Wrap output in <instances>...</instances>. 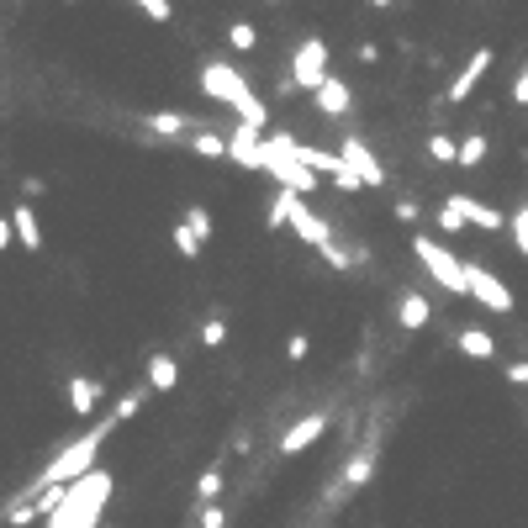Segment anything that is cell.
I'll return each instance as SVG.
<instances>
[{"mask_svg": "<svg viewBox=\"0 0 528 528\" xmlns=\"http://www.w3.org/2000/svg\"><path fill=\"white\" fill-rule=\"evenodd\" d=\"M117 428V418H101V423H90L85 439H74L69 449H59L37 476L22 486L27 497H43V492H59V486H74V481H85L90 470H96V455H101V444H106V433Z\"/></svg>", "mask_w": 528, "mask_h": 528, "instance_id": "6da1fadb", "label": "cell"}, {"mask_svg": "<svg viewBox=\"0 0 528 528\" xmlns=\"http://www.w3.org/2000/svg\"><path fill=\"white\" fill-rule=\"evenodd\" d=\"M201 90L222 106H233L238 127H254V132H270V111H264V101L254 96V85L243 80V74L233 64H201Z\"/></svg>", "mask_w": 528, "mask_h": 528, "instance_id": "7a4b0ae2", "label": "cell"}, {"mask_svg": "<svg viewBox=\"0 0 528 528\" xmlns=\"http://www.w3.org/2000/svg\"><path fill=\"white\" fill-rule=\"evenodd\" d=\"M412 254H418V264L428 270V280H439L444 291H455V296H470V275H465V259H455L449 249H439L428 233L412 238Z\"/></svg>", "mask_w": 528, "mask_h": 528, "instance_id": "3957f363", "label": "cell"}, {"mask_svg": "<svg viewBox=\"0 0 528 528\" xmlns=\"http://www.w3.org/2000/svg\"><path fill=\"white\" fill-rule=\"evenodd\" d=\"M291 80H296V90H312V96L333 80L323 37H301V43H296V53H291Z\"/></svg>", "mask_w": 528, "mask_h": 528, "instance_id": "277c9868", "label": "cell"}, {"mask_svg": "<svg viewBox=\"0 0 528 528\" xmlns=\"http://www.w3.org/2000/svg\"><path fill=\"white\" fill-rule=\"evenodd\" d=\"M465 275H470V296H476L481 307H492V312H513V291H507L502 280L486 270V264H465Z\"/></svg>", "mask_w": 528, "mask_h": 528, "instance_id": "5b68a950", "label": "cell"}, {"mask_svg": "<svg viewBox=\"0 0 528 528\" xmlns=\"http://www.w3.org/2000/svg\"><path fill=\"white\" fill-rule=\"evenodd\" d=\"M264 138H270V132L233 127V132H228V159L243 164V169H259V175H264V164H270V154H264Z\"/></svg>", "mask_w": 528, "mask_h": 528, "instance_id": "8992f818", "label": "cell"}, {"mask_svg": "<svg viewBox=\"0 0 528 528\" xmlns=\"http://www.w3.org/2000/svg\"><path fill=\"white\" fill-rule=\"evenodd\" d=\"M338 159H344V169H349V175H360L365 185H386V169H381V159H375L360 138H344V148H338Z\"/></svg>", "mask_w": 528, "mask_h": 528, "instance_id": "52a82bcc", "label": "cell"}, {"mask_svg": "<svg viewBox=\"0 0 528 528\" xmlns=\"http://www.w3.org/2000/svg\"><path fill=\"white\" fill-rule=\"evenodd\" d=\"M449 206L470 222V228H481V233H497V228H507V217L497 212V206H486V201H476V196H465V191H449Z\"/></svg>", "mask_w": 528, "mask_h": 528, "instance_id": "ba28073f", "label": "cell"}, {"mask_svg": "<svg viewBox=\"0 0 528 528\" xmlns=\"http://www.w3.org/2000/svg\"><path fill=\"white\" fill-rule=\"evenodd\" d=\"M148 132H159V138H185V143H191L196 132H206V122H201V117H185V111H154V117H148Z\"/></svg>", "mask_w": 528, "mask_h": 528, "instance_id": "9c48e42d", "label": "cell"}, {"mask_svg": "<svg viewBox=\"0 0 528 528\" xmlns=\"http://www.w3.org/2000/svg\"><path fill=\"white\" fill-rule=\"evenodd\" d=\"M291 228H296V238H301V243H312V249H323V243H333L328 222L317 217L307 201H296V206H291Z\"/></svg>", "mask_w": 528, "mask_h": 528, "instance_id": "30bf717a", "label": "cell"}, {"mask_svg": "<svg viewBox=\"0 0 528 528\" xmlns=\"http://www.w3.org/2000/svg\"><path fill=\"white\" fill-rule=\"evenodd\" d=\"M492 64H497V59H492V48H476V53H470L465 69L455 74V85H449V101H465L470 90H476V80H481V74L492 69Z\"/></svg>", "mask_w": 528, "mask_h": 528, "instance_id": "8fae6325", "label": "cell"}, {"mask_svg": "<svg viewBox=\"0 0 528 528\" xmlns=\"http://www.w3.org/2000/svg\"><path fill=\"white\" fill-rule=\"evenodd\" d=\"M323 433H328V418H323V412H312V418H301V423L286 433V439H280V455H301V449L317 444Z\"/></svg>", "mask_w": 528, "mask_h": 528, "instance_id": "7c38bea8", "label": "cell"}, {"mask_svg": "<svg viewBox=\"0 0 528 528\" xmlns=\"http://www.w3.org/2000/svg\"><path fill=\"white\" fill-rule=\"evenodd\" d=\"M96 402H101V381H96V375H74V381H69V412H74V418H90Z\"/></svg>", "mask_w": 528, "mask_h": 528, "instance_id": "4fadbf2b", "label": "cell"}, {"mask_svg": "<svg viewBox=\"0 0 528 528\" xmlns=\"http://www.w3.org/2000/svg\"><path fill=\"white\" fill-rule=\"evenodd\" d=\"M312 101H317V111H323V117H344V111H349V85L333 74V80H328L323 90H317Z\"/></svg>", "mask_w": 528, "mask_h": 528, "instance_id": "5bb4252c", "label": "cell"}, {"mask_svg": "<svg viewBox=\"0 0 528 528\" xmlns=\"http://www.w3.org/2000/svg\"><path fill=\"white\" fill-rule=\"evenodd\" d=\"M370 470H375V444H365L360 455L344 465V481H338V486H344V492H360V486L370 481Z\"/></svg>", "mask_w": 528, "mask_h": 528, "instance_id": "9a60e30c", "label": "cell"}, {"mask_svg": "<svg viewBox=\"0 0 528 528\" xmlns=\"http://www.w3.org/2000/svg\"><path fill=\"white\" fill-rule=\"evenodd\" d=\"M11 228L22 233V249H27V254H37V249H43V233H37V217H32V206H27V201H16Z\"/></svg>", "mask_w": 528, "mask_h": 528, "instance_id": "2e32d148", "label": "cell"}, {"mask_svg": "<svg viewBox=\"0 0 528 528\" xmlns=\"http://www.w3.org/2000/svg\"><path fill=\"white\" fill-rule=\"evenodd\" d=\"M396 317H402V328H423L428 323V296H418V291H407L402 301H396Z\"/></svg>", "mask_w": 528, "mask_h": 528, "instance_id": "e0dca14e", "label": "cell"}, {"mask_svg": "<svg viewBox=\"0 0 528 528\" xmlns=\"http://www.w3.org/2000/svg\"><path fill=\"white\" fill-rule=\"evenodd\" d=\"M175 381H180V365L169 360V354H154V360H148V386H154V391H175Z\"/></svg>", "mask_w": 528, "mask_h": 528, "instance_id": "ac0fdd59", "label": "cell"}, {"mask_svg": "<svg viewBox=\"0 0 528 528\" xmlns=\"http://www.w3.org/2000/svg\"><path fill=\"white\" fill-rule=\"evenodd\" d=\"M460 354H470V360H492V354H497V344H492V333L465 328V333H460Z\"/></svg>", "mask_w": 528, "mask_h": 528, "instance_id": "d6986e66", "label": "cell"}, {"mask_svg": "<svg viewBox=\"0 0 528 528\" xmlns=\"http://www.w3.org/2000/svg\"><path fill=\"white\" fill-rule=\"evenodd\" d=\"M191 154H201V159H228V138H222V132H196L191 138Z\"/></svg>", "mask_w": 528, "mask_h": 528, "instance_id": "ffe728a7", "label": "cell"}, {"mask_svg": "<svg viewBox=\"0 0 528 528\" xmlns=\"http://www.w3.org/2000/svg\"><path fill=\"white\" fill-rule=\"evenodd\" d=\"M217 497H222V470L212 465V470H201V481H196V502L201 507H217Z\"/></svg>", "mask_w": 528, "mask_h": 528, "instance_id": "44dd1931", "label": "cell"}, {"mask_svg": "<svg viewBox=\"0 0 528 528\" xmlns=\"http://www.w3.org/2000/svg\"><path fill=\"white\" fill-rule=\"evenodd\" d=\"M296 201H301L296 191H275V206H270V233L291 228V206H296Z\"/></svg>", "mask_w": 528, "mask_h": 528, "instance_id": "7402d4cb", "label": "cell"}, {"mask_svg": "<svg viewBox=\"0 0 528 528\" xmlns=\"http://www.w3.org/2000/svg\"><path fill=\"white\" fill-rule=\"evenodd\" d=\"M428 159H439V164H460V143L449 138V132H433V138H428Z\"/></svg>", "mask_w": 528, "mask_h": 528, "instance_id": "603a6c76", "label": "cell"}, {"mask_svg": "<svg viewBox=\"0 0 528 528\" xmlns=\"http://www.w3.org/2000/svg\"><path fill=\"white\" fill-rule=\"evenodd\" d=\"M228 43H233L238 53H254V48H259V32H254V22H228Z\"/></svg>", "mask_w": 528, "mask_h": 528, "instance_id": "cb8c5ba5", "label": "cell"}, {"mask_svg": "<svg viewBox=\"0 0 528 528\" xmlns=\"http://www.w3.org/2000/svg\"><path fill=\"white\" fill-rule=\"evenodd\" d=\"M481 159H486V132H470V138L460 143V164H465V169H476Z\"/></svg>", "mask_w": 528, "mask_h": 528, "instance_id": "d4e9b609", "label": "cell"}, {"mask_svg": "<svg viewBox=\"0 0 528 528\" xmlns=\"http://www.w3.org/2000/svg\"><path fill=\"white\" fill-rule=\"evenodd\" d=\"M185 228L206 243V233H212V212H206V206H185Z\"/></svg>", "mask_w": 528, "mask_h": 528, "instance_id": "484cf974", "label": "cell"}, {"mask_svg": "<svg viewBox=\"0 0 528 528\" xmlns=\"http://www.w3.org/2000/svg\"><path fill=\"white\" fill-rule=\"evenodd\" d=\"M132 6L148 11V22H169V16H175V6H169V0H132Z\"/></svg>", "mask_w": 528, "mask_h": 528, "instance_id": "4316f807", "label": "cell"}, {"mask_svg": "<svg viewBox=\"0 0 528 528\" xmlns=\"http://www.w3.org/2000/svg\"><path fill=\"white\" fill-rule=\"evenodd\" d=\"M175 249H180L185 259H196V254H201V238H196L191 228H185V222H180V228H175Z\"/></svg>", "mask_w": 528, "mask_h": 528, "instance_id": "83f0119b", "label": "cell"}, {"mask_svg": "<svg viewBox=\"0 0 528 528\" xmlns=\"http://www.w3.org/2000/svg\"><path fill=\"white\" fill-rule=\"evenodd\" d=\"M222 338H228V323H222V317H206V328H201V344H206V349H217Z\"/></svg>", "mask_w": 528, "mask_h": 528, "instance_id": "f1b7e54d", "label": "cell"}, {"mask_svg": "<svg viewBox=\"0 0 528 528\" xmlns=\"http://www.w3.org/2000/svg\"><path fill=\"white\" fill-rule=\"evenodd\" d=\"M439 228H444V233H460V228H470V222H465L449 201H444V206H439Z\"/></svg>", "mask_w": 528, "mask_h": 528, "instance_id": "f546056e", "label": "cell"}, {"mask_svg": "<svg viewBox=\"0 0 528 528\" xmlns=\"http://www.w3.org/2000/svg\"><path fill=\"white\" fill-rule=\"evenodd\" d=\"M138 407H143V391H127L122 402H117V412H111V418H117V423H127V418H132V412H138Z\"/></svg>", "mask_w": 528, "mask_h": 528, "instance_id": "4dcf8cb0", "label": "cell"}, {"mask_svg": "<svg viewBox=\"0 0 528 528\" xmlns=\"http://www.w3.org/2000/svg\"><path fill=\"white\" fill-rule=\"evenodd\" d=\"M396 222H418V201H412V196L396 201Z\"/></svg>", "mask_w": 528, "mask_h": 528, "instance_id": "1f68e13d", "label": "cell"}, {"mask_svg": "<svg viewBox=\"0 0 528 528\" xmlns=\"http://www.w3.org/2000/svg\"><path fill=\"white\" fill-rule=\"evenodd\" d=\"M307 349H312V344H307V333H296L291 344H286V354H291V360H307Z\"/></svg>", "mask_w": 528, "mask_h": 528, "instance_id": "d6a6232c", "label": "cell"}, {"mask_svg": "<svg viewBox=\"0 0 528 528\" xmlns=\"http://www.w3.org/2000/svg\"><path fill=\"white\" fill-rule=\"evenodd\" d=\"M513 101H518V106H528V64H523V74L513 80Z\"/></svg>", "mask_w": 528, "mask_h": 528, "instance_id": "836d02e7", "label": "cell"}, {"mask_svg": "<svg viewBox=\"0 0 528 528\" xmlns=\"http://www.w3.org/2000/svg\"><path fill=\"white\" fill-rule=\"evenodd\" d=\"M228 518H222V507H201V528H222Z\"/></svg>", "mask_w": 528, "mask_h": 528, "instance_id": "e575fe53", "label": "cell"}, {"mask_svg": "<svg viewBox=\"0 0 528 528\" xmlns=\"http://www.w3.org/2000/svg\"><path fill=\"white\" fill-rule=\"evenodd\" d=\"M43 191H48V185L37 180V175H27V180H22V196H27V201H32V196H43Z\"/></svg>", "mask_w": 528, "mask_h": 528, "instance_id": "d590c367", "label": "cell"}, {"mask_svg": "<svg viewBox=\"0 0 528 528\" xmlns=\"http://www.w3.org/2000/svg\"><path fill=\"white\" fill-rule=\"evenodd\" d=\"M507 381H518V386H528V365H507Z\"/></svg>", "mask_w": 528, "mask_h": 528, "instance_id": "8d00e7d4", "label": "cell"}, {"mask_svg": "<svg viewBox=\"0 0 528 528\" xmlns=\"http://www.w3.org/2000/svg\"><path fill=\"white\" fill-rule=\"evenodd\" d=\"M513 233H528V206H523V212L513 217Z\"/></svg>", "mask_w": 528, "mask_h": 528, "instance_id": "74e56055", "label": "cell"}, {"mask_svg": "<svg viewBox=\"0 0 528 528\" xmlns=\"http://www.w3.org/2000/svg\"><path fill=\"white\" fill-rule=\"evenodd\" d=\"M370 6H375V11H391V6H396V0H370Z\"/></svg>", "mask_w": 528, "mask_h": 528, "instance_id": "f35d334b", "label": "cell"}, {"mask_svg": "<svg viewBox=\"0 0 528 528\" xmlns=\"http://www.w3.org/2000/svg\"><path fill=\"white\" fill-rule=\"evenodd\" d=\"M513 238H518V249H523V254H528V233H513Z\"/></svg>", "mask_w": 528, "mask_h": 528, "instance_id": "ab89813d", "label": "cell"}]
</instances>
